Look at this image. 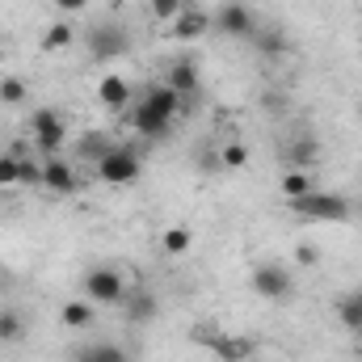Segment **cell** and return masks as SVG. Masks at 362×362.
Masks as SVG:
<instances>
[{
    "instance_id": "obj_29",
    "label": "cell",
    "mask_w": 362,
    "mask_h": 362,
    "mask_svg": "<svg viewBox=\"0 0 362 362\" xmlns=\"http://www.w3.org/2000/svg\"><path fill=\"white\" fill-rule=\"evenodd\" d=\"M295 257H299V262H303V266H316V262H320V249H316V245H308V240H303V245H299V249H295Z\"/></svg>"
},
{
    "instance_id": "obj_26",
    "label": "cell",
    "mask_w": 362,
    "mask_h": 362,
    "mask_svg": "<svg viewBox=\"0 0 362 362\" xmlns=\"http://www.w3.org/2000/svg\"><path fill=\"white\" fill-rule=\"evenodd\" d=\"M219 165H223V169H232V173H236V169H245V165H249V144H240V139L223 144V148H219Z\"/></svg>"
},
{
    "instance_id": "obj_16",
    "label": "cell",
    "mask_w": 362,
    "mask_h": 362,
    "mask_svg": "<svg viewBox=\"0 0 362 362\" xmlns=\"http://www.w3.org/2000/svg\"><path fill=\"white\" fill-rule=\"evenodd\" d=\"M337 320H341V329H350V333L362 329V286H350V291L337 299Z\"/></svg>"
},
{
    "instance_id": "obj_21",
    "label": "cell",
    "mask_w": 362,
    "mask_h": 362,
    "mask_svg": "<svg viewBox=\"0 0 362 362\" xmlns=\"http://www.w3.org/2000/svg\"><path fill=\"white\" fill-rule=\"evenodd\" d=\"M59 320H64L68 329H89L93 325V308L89 303H81V299H68V303L59 308Z\"/></svg>"
},
{
    "instance_id": "obj_22",
    "label": "cell",
    "mask_w": 362,
    "mask_h": 362,
    "mask_svg": "<svg viewBox=\"0 0 362 362\" xmlns=\"http://www.w3.org/2000/svg\"><path fill=\"white\" fill-rule=\"evenodd\" d=\"M76 42V30H72V21H55L47 34H42V47L47 51H68Z\"/></svg>"
},
{
    "instance_id": "obj_7",
    "label": "cell",
    "mask_w": 362,
    "mask_h": 362,
    "mask_svg": "<svg viewBox=\"0 0 362 362\" xmlns=\"http://www.w3.org/2000/svg\"><path fill=\"white\" fill-rule=\"evenodd\" d=\"M85 42H89L93 59H118V55L131 51V34H127V25H118V21H97Z\"/></svg>"
},
{
    "instance_id": "obj_3",
    "label": "cell",
    "mask_w": 362,
    "mask_h": 362,
    "mask_svg": "<svg viewBox=\"0 0 362 362\" xmlns=\"http://www.w3.org/2000/svg\"><path fill=\"white\" fill-rule=\"evenodd\" d=\"M139 173H144V160H139V152L127 148V144H114V152L97 160V177L110 181V185H135Z\"/></svg>"
},
{
    "instance_id": "obj_9",
    "label": "cell",
    "mask_w": 362,
    "mask_h": 362,
    "mask_svg": "<svg viewBox=\"0 0 362 362\" xmlns=\"http://www.w3.org/2000/svg\"><path fill=\"white\" fill-rule=\"evenodd\" d=\"M249 286H253L262 299H291V291H295L291 270H282L278 262H262V266H253V274H249Z\"/></svg>"
},
{
    "instance_id": "obj_30",
    "label": "cell",
    "mask_w": 362,
    "mask_h": 362,
    "mask_svg": "<svg viewBox=\"0 0 362 362\" xmlns=\"http://www.w3.org/2000/svg\"><path fill=\"white\" fill-rule=\"evenodd\" d=\"M55 8H59L64 17H72V13H85V8H89V0H55Z\"/></svg>"
},
{
    "instance_id": "obj_27",
    "label": "cell",
    "mask_w": 362,
    "mask_h": 362,
    "mask_svg": "<svg viewBox=\"0 0 362 362\" xmlns=\"http://www.w3.org/2000/svg\"><path fill=\"white\" fill-rule=\"evenodd\" d=\"M25 81H21V76H4V81H0V105H21V101H25Z\"/></svg>"
},
{
    "instance_id": "obj_17",
    "label": "cell",
    "mask_w": 362,
    "mask_h": 362,
    "mask_svg": "<svg viewBox=\"0 0 362 362\" xmlns=\"http://www.w3.org/2000/svg\"><path fill=\"white\" fill-rule=\"evenodd\" d=\"M72 362H131V354L114 341H93V346H81L72 354Z\"/></svg>"
},
{
    "instance_id": "obj_2",
    "label": "cell",
    "mask_w": 362,
    "mask_h": 362,
    "mask_svg": "<svg viewBox=\"0 0 362 362\" xmlns=\"http://www.w3.org/2000/svg\"><path fill=\"white\" fill-rule=\"evenodd\" d=\"M291 211H295L299 219H308V223H346V219L354 215L350 198H346V194H333V189H312V194L295 198Z\"/></svg>"
},
{
    "instance_id": "obj_13",
    "label": "cell",
    "mask_w": 362,
    "mask_h": 362,
    "mask_svg": "<svg viewBox=\"0 0 362 362\" xmlns=\"http://www.w3.org/2000/svg\"><path fill=\"white\" fill-rule=\"evenodd\" d=\"M122 312H127V320H135V325H148V320H156L160 303H156V295H152L148 286H135V291H127V299H122Z\"/></svg>"
},
{
    "instance_id": "obj_14",
    "label": "cell",
    "mask_w": 362,
    "mask_h": 362,
    "mask_svg": "<svg viewBox=\"0 0 362 362\" xmlns=\"http://www.w3.org/2000/svg\"><path fill=\"white\" fill-rule=\"evenodd\" d=\"M165 85L181 97H194V93L202 89V76H198V64L194 59H173L169 64V76H165Z\"/></svg>"
},
{
    "instance_id": "obj_24",
    "label": "cell",
    "mask_w": 362,
    "mask_h": 362,
    "mask_svg": "<svg viewBox=\"0 0 362 362\" xmlns=\"http://www.w3.org/2000/svg\"><path fill=\"white\" fill-rule=\"evenodd\" d=\"M189 245H194V232H189V228H165V236H160V249H165L169 257L189 253Z\"/></svg>"
},
{
    "instance_id": "obj_18",
    "label": "cell",
    "mask_w": 362,
    "mask_h": 362,
    "mask_svg": "<svg viewBox=\"0 0 362 362\" xmlns=\"http://www.w3.org/2000/svg\"><path fill=\"white\" fill-rule=\"evenodd\" d=\"M110 152H114V139H110L105 131H85V135L76 139V156H81V160H93V165H97V160L110 156Z\"/></svg>"
},
{
    "instance_id": "obj_31",
    "label": "cell",
    "mask_w": 362,
    "mask_h": 362,
    "mask_svg": "<svg viewBox=\"0 0 362 362\" xmlns=\"http://www.w3.org/2000/svg\"><path fill=\"white\" fill-rule=\"evenodd\" d=\"M354 350H358V354H362V329H358V333H354Z\"/></svg>"
},
{
    "instance_id": "obj_10",
    "label": "cell",
    "mask_w": 362,
    "mask_h": 362,
    "mask_svg": "<svg viewBox=\"0 0 362 362\" xmlns=\"http://www.w3.org/2000/svg\"><path fill=\"white\" fill-rule=\"evenodd\" d=\"M206 350H211L219 362H249L257 346H253V337H240V333H223V329H219V333L211 337Z\"/></svg>"
},
{
    "instance_id": "obj_1",
    "label": "cell",
    "mask_w": 362,
    "mask_h": 362,
    "mask_svg": "<svg viewBox=\"0 0 362 362\" xmlns=\"http://www.w3.org/2000/svg\"><path fill=\"white\" fill-rule=\"evenodd\" d=\"M177 114H181V93H173L169 85H152V89L139 97L131 122H135V131L152 144V139H165V135L173 131Z\"/></svg>"
},
{
    "instance_id": "obj_6",
    "label": "cell",
    "mask_w": 362,
    "mask_h": 362,
    "mask_svg": "<svg viewBox=\"0 0 362 362\" xmlns=\"http://www.w3.org/2000/svg\"><path fill=\"white\" fill-rule=\"evenodd\" d=\"M81 282H85V295H89L93 303H110L114 308V303L127 299V282H122L118 266H93Z\"/></svg>"
},
{
    "instance_id": "obj_28",
    "label": "cell",
    "mask_w": 362,
    "mask_h": 362,
    "mask_svg": "<svg viewBox=\"0 0 362 362\" xmlns=\"http://www.w3.org/2000/svg\"><path fill=\"white\" fill-rule=\"evenodd\" d=\"M181 8H185V0H148V13H152L156 21H173Z\"/></svg>"
},
{
    "instance_id": "obj_19",
    "label": "cell",
    "mask_w": 362,
    "mask_h": 362,
    "mask_svg": "<svg viewBox=\"0 0 362 362\" xmlns=\"http://www.w3.org/2000/svg\"><path fill=\"white\" fill-rule=\"evenodd\" d=\"M97 101L105 105V110H127V101H131V89H127V81L122 76H105L101 85H97Z\"/></svg>"
},
{
    "instance_id": "obj_25",
    "label": "cell",
    "mask_w": 362,
    "mask_h": 362,
    "mask_svg": "<svg viewBox=\"0 0 362 362\" xmlns=\"http://www.w3.org/2000/svg\"><path fill=\"white\" fill-rule=\"evenodd\" d=\"M253 47H257L266 59H278V55H286V34H278V30H257Z\"/></svg>"
},
{
    "instance_id": "obj_12",
    "label": "cell",
    "mask_w": 362,
    "mask_h": 362,
    "mask_svg": "<svg viewBox=\"0 0 362 362\" xmlns=\"http://www.w3.org/2000/svg\"><path fill=\"white\" fill-rule=\"evenodd\" d=\"M211 30V13H202V8H194V4H185L177 17H173V38L177 42H194V38H202Z\"/></svg>"
},
{
    "instance_id": "obj_15",
    "label": "cell",
    "mask_w": 362,
    "mask_h": 362,
    "mask_svg": "<svg viewBox=\"0 0 362 362\" xmlns=\"http://www.w3.org/2000/svg\"><path fill=\"white\" fill-rule=\"evenodd\" d=\"M312 189H320V181L312 169H286L282 173V198L286 202H295V198H303V194H312Z\"/></svg>"
},
{
    "instance_id": "obj_20",
    "label": "cell",
    "mask_w": 362,
    "mask_h": 362,
    "mask_svg": "<svg viewBox=\"0 0 362 362\" xmlns=\"http://www.w3.org/2000/svg\"><path fill=\"white\" fill-rule=\"evenodd\" d=\"M282 156H286V169H312V165H316V156H320V144L303 135V139H295Z\"/></svg>"
},
{
    "instance_id": "obj_11",
    "label": "cell",
    "mask_w": 362,
    "mask_h": 362,
    "mask_svg": "<svg viewBox=\"0 0 362 362\" xmlns=\"http://www.w3.org/2000/svg\"><path fill=\"white\" fill-rule=\"evenodd\" d=\"M42 185H47L51 194H76V189H81V177H76V169H72L68 160L47 156V160H42Z\"/></svg>"
},
{
    "instance_id": "obj_5",
    "label": "cell",
    "mask_w": 362,
    "mask_h": 362,
    "mask_svg": "<svg viewBox=\"0 0 362 362\" xmlns=\"http://www.w3.org/2000/svg\"><path fill=\"white\" fill-rule=\"evenodd\" d=\"M211 25H215L219 34H228V38H240V42H253V38H257V17H253V8H249L245 0H228V4L211 17Z\"/></svg>"
},
{
    "instance_id": "obj_8",
    "label": "cell",
    "mask_w": 362,
    "mask_h": 362,
    "mask_svg": "<svg viewBox=\"0 0 362 362\" xmlns=\"http://www.w3.org/2000/svg\"><path fill=\"white\" fill-rule=\"evenodd\" d=\"M4 185H42V165L25 160V144L0 152V189Z\"/></svg>"
},
{
    "instance_id": "obj_4",
    "label": "cell",
    "mask_w": 362,
    "mask_h": 362,
    "mask_svg": "<svg viewBox=\"0 0 362 362\" xmlns=\"http://www.w3.org/2000/svg\"><path fill=\"white\" fill-rule=\"evenodd\" d=\"M30 135H34V148L42 156H59L64 144H68V122H64L59 110H38L30 118Z\"/></svg>"
},
{
    "instance_id": "obj_23",
    "label": "cell",
    "mask_w": 362,
    "mask_h": 362,
    "mask_svg": "<svg viewBox=\"0 0 362 362\" xmlns=\"http://www.w3.org/2000/svg\"><path fill=\"white\" fill-rule=\"evenodd\" d=\"M21 337H25V316L17 308H4L0 312V341L8 346V341H21Z\"/></svg>"
}]
</instances>
